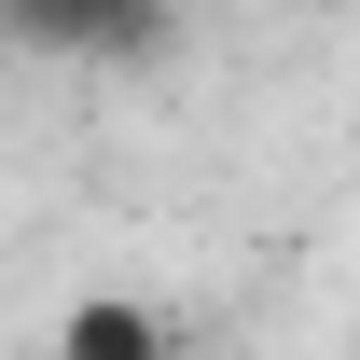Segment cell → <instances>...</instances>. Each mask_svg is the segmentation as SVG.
<instances>
[{"mask_svg": "<svg viewBox=\"0 0 360 360\" xmlns=\"http://www.w3.org/2000/svg\"><path fill=\"white\" fill-rule=\"evenodd\" d=\"M180 0H0V42L28 56H97V70H139V56L167 42Z\"/></svg>", "mask_w": 360, "mask_h": 360, "instance_id": "cell-1", "label": "cell"}, {"mask_svg": "<svg viewBox=\"0 0 360 360\" xmlns=\"http://www.w3.org/2000/svg\"><path fill=\"white\" fill-rule=\"evenodd\" d=\"M56 360H167V319L125 305V291H97V305L56 319Z\"/></svg>", "mask_w": 360, "mask_h": 360, "instance_id": "cell-2", "label": "cell"}]
</instances>
